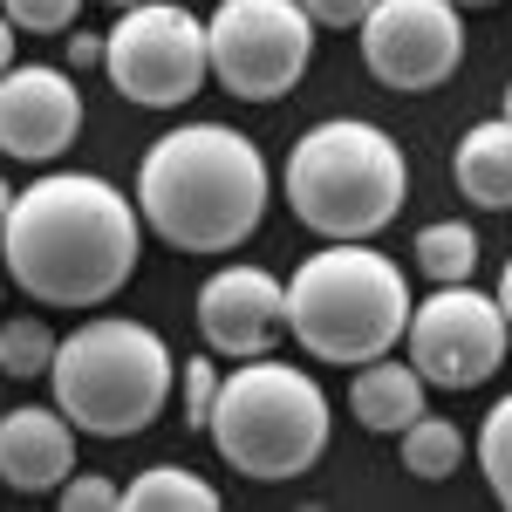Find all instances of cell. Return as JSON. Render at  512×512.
<instances>
[{"mask_svg": "<svg viewBox=\"0 0 512 512\" xmlns=\"http://www.w3.org/2000/svg\"><path fill=\"white\" fill-rule=\"evenodd\" d=\"M7 280L41 308H103L144 260V212L96 171H41L0 226Z\"/></svg>", "mask_w": 512, "mask_h": 512, "instance_id": "cell-1", "label": "cell"}, {"mask_svg": "<svg viewBox=\"0 0 512 512\" xmlns=\"http://www.w3.org/2000/svg\"><path fill=\"white\" fill-rule=\"evenodd\" d=\"M274 171L233 123H178L137 164V212L178 253H233L260 233Z\"/></svg>", "mask_w": 512, "mask_h": 512, "instance_id": "cell-2", "label": "cell"}, {"mask_svg": "<svg viewBox=\"0 0 512 512\" xmlns=\"http://www.w3.org/2000/svg\"><path fill=\"white\" fill-rule=\"evenodd\" d=\"M410 308L417 301L403 267L369 239H328L287 280V335L315 362H342V369L390 355L410 328Z\"/></svg>", "mask_w": 512, "mask_h": 512, "instance_id": "cell-3", "label": "cell"}, {"mask_svg": "<svg viewBox=\"0 0 512 512\" xmlns=\"http://www.w3.org/2000/svg\"><path fill=\"white\" fill-rule=\"evenodd\" d=\"M287 205L315 239H376L410 198V164L390 130L328 117L287 151Z\"/></svg>", "mask_w": 512, "mask_h": 512, "instance_id": "cell-4", "label": "cell"}, {"mask_svg": "<svg viewBox=\"0 0 512 512\" xmlns=\"http://www.w3.org/2000/svg\"><path fill=\"white\" fill-rule=\"evenodd\" d=\"M48 383H55V410L82 437H137L164 417L178 362L151 321L89 315L76 335H62Z\"/></svg>", "mask_w": 512, "mask_h": 512, "instance_id": "cell-5", "label": "cell"}, {"mask_svg": "<svg viewBox=\"0 0 512 512\" xmlns=\"http://www.w3.org/2000/svg\"><path fill=\"white\" fill-rule=\"evenodd\" d=\"M212 451L246 478H301L328 451V396L308 369L246 355L219 383L212 403Z\"/></svg>", "mask_w": 512, "mask_h": 512, "instance_id": "cell-6", "label": "cell"}, {"mask_svg": "<svg viewBox=\"0 0 512 512\" xmlns=\"http://www.w3.org/2000/svg\"><path fill=\"white\" fill-rule=\"evenodd\" d=\"M212 82L239 103H280L315 62V14L301 0H219L205 14Z\"/></svg>", "mask_w": 512, "mask_h": 512, "instance_id": "cell-7", "label": "cell"}, {"mask_svg": "<svg viewBox=\"0 0 512 512\" xmlns=\"http://www.w3.org/2000/svg\"><path fill=\"white\" fill-rule=\"evenodd\" d=\"M110 55H103V76L123 103L137 110H178L192 103L205 76H212V48H205V21L185 14L178 0H137L123 7L117 28H110Z\"/></svg>", "mask_w": 512, "mask_h": 512, "instance_id": "cell-8", "label": "cell"}, {"mask_svg": "<svg viewBox=\"0 0 512 512\" xmlns=\"http://www.w3.org/2000/svg\"><path fill=\"white\" fill-rule=\"evenodd\" d=\"M506 335H512V321L499 308V294H478L472 280L437 287L431 301L410 308V328H403L417 376L437 383V390H478V383H492L499 362H506Z\"/></svg>", "mask_w": 512, "mask_h": 512, "instance_id": "cell-9", "label": "cell"}, {"mask_svg": "<svg viewBox=\"0 0 512 512\" xmlns=\"http://www.w3.org/2000/svg\"><path fill=\"white\" fill-rule=\"evenodd\" d=\"M465 7L458 0H376L362 35V62L369 76L396 89V96H424L437 82L458 76L465 62Z\"/></svg>", "mask_w": 512, "mask_h": 512, "instance_id": "cell-10", "label": "cell"}, {"mask_svg": "<svg viewBox=\"0 0 512 512\" xmlns=\"http://www.w3.org/2000/svg\"><path fill=\"white\" fill-rule=\"evenodd\" d=\"M82 137V89L55 62H14L0 76V151L21 164H55Z\"/></svg>", "mask_w": 512, "mask_h": 512, "instance_id": "cell-11", "label": "cell"}, {"mask_svg": "<svg viewBox=\"0 0 512 512\" xmlns=\"http://www.w3.org/2000/svg\"><path fill=\"white\" fill-rule=\"evenodd\" d=\"M198 335L226 362L274 355V342L287 335V280H274L267 267H219L198 287Z\"/></svg>", "mask_w": 512, "mask_h": 512, "instance_id": "cell-12", "label": "cell"}, {"mask_svg": "<svg viewBox=\"0 0 512 512\" xmlns=\"http://www.w3.org/2000/svg\"><path fill=\"white\" fill-rule=\"evenodd\" d=\"M76 472V424L62 410H0V485L41 499V492H62Z\"/></svg>", "mask_w": 512, "mask_h": 512, "instance_id": "cell-13", "label": "cell"}, {"mask_svg": "<svg viewBox=\"0 0 512 512\" xmlns=\"http://www.w3.org/2000/svg\"><path fill=\"white\" fill-rule=\"evenodd\" d=\"M424 376H417V362H390V355H376V362H362L349 383V410L362 431L376 437H403L417 417H424Z\"/></svg>", "mask_w": 512, "mask_h": 512, "instance_id": "cell-14", "label": "cell"}, {"mask_svg": "<svg viewBox=\"0 0 512 512\" xmlns=\"http://www.w3.org/2000/svg\"><path fill=\"white\" fill-rule=\"evenodd\" d=\"M451 178L458 192L485 205V212H512V117H485L458 137L451 151Z\"/></svg>", "mask_w": 512, "mask_h": 512, "instance_id": "cell-15", "label": "cell"}, {"mask_svg": "<svg viewBox=\"0 0 512 512\" xmlns=\"http://www.w3.org/2000/svg\"><path fill=\"white\" fill-rule=\"evenodd\" d=\"M123 506L130 512H219V492L185 465H151L123 485Z\"/></svg>", "mask_w": 512, "mask_h": 512, "instance_id": "cell-16", "label": "cell"}, {"mask_svg": "<svg viewBox=\"0 0 512 512\" xmlns=\"http://www.w3.org/2000/svg\"><path fill=\"white\" fill-rule=\"evenodd\" d=\"M417 274L437 280V287H451V280H472L478 267V233L472 226H458V219H431L424 233H417Z\"/></svg>", "mask_w": 512, "mask_h": 512, "instance_id": "cell-17", "label": "cell"}, {"mask_svg": "<svg viewBox=\"0 0 512 512\" xmlns=\"http://www.w3.org/2000/svg\"><path fill=\"white\" fill-rule=\"evenodd\" d=\"M458 465H465V431H458L451 417H431V410H424V417L403 431V472H417V478L437 485V478H451Z\"/></svg>", "mask_w": 512, "mask_h": 512, "instance_id": "cell-18", "label": "cell"}, {"mask_svg": "<svg viewBox=\"0 0 512 512\" xmlns=\"http://www.w3.org/2000/svg\"><path fill=\"white\" fill-rule=\"evenodd\" d=\"M55 349H62V335H55V328H48L41 315L0 321V376H14V383H28V376H48V369H55Z\"/></svg>", "mask_w": 512, "mask_h": 512, "instance_id": "cell-19", "label": "cell"}, {"mask_svg": "<svg viewBox=\"0 0 512 512\" xmlns=\"http://www.w3.org/2000/svg\"><path fill=\"white\" fill-rule=\"evenodd\" d=\"M478 472L492 485V499L512 506V396H499L492 410H485V424H478Z\"/></svg>", "mask_w": 512, "mask_h": 512, "instance_id": "cell-20", "label": "cell"}, {"mask_svg": "<svg viewBox=\"0 0 512 512\" xmlns=\"http://www.w3.org/2000/svg\"><path fill=\"white\" fill-rule=\"evenodd\" d=\"M0 7L21 35H69L82 14V0H0Z\"/></svg>", "mask_w": 512, "mask_h": 512, "instance_id": "cell-21", "label": "cell"}, {"mask_svg": "<svg viewBox=\"0 0 512 512\" xmlns=\"http://www.w3.org/2000/svg\"><path fill=\"white\" fill-rule=\"evenodd\" d=\"M219 383H226V376H219V362H212V355H185V424H192V431L212 424Z\"/></svg>", "mask_w": 512, "mask_h": 512, "instance_id": "cell-22", "label": "cell"}, {"mask_svg": "<svg viewBox=\"0 0 512 512\" xmlns=\"http://www.w3.org/2000/svg\"><path fill=\"white\" fill-rule=\"evenodd\" d=\"M62 499V512H117L123 506V485H110V478H96V472H69V485L55 492Z\"/></svg>", "mask_w": 512, "mask_h": 512, "instance_id": "cell-23", "label": "cell"}, {"mask_svg": "<svg viewBox=\"0 0 512 512\" xmlns=\"http://www.w3.org/2000/svg\"><path fill=\"white\" fill-rule=\"evenodd\" d=\"M301 7L315 14V28H362L376 0H301Z\"/></svg>", "mask_w": 512, "mask_h": 512, "instance_id": "cell-24", "label": "cell"}, {"mask_svg": "<svg viewBox=\"0 0 512 512\" xmlns=\"http://www.w3.org/2000/svg\"><path fill=\"white\" fill-rule=\"evenodd\" d=\"M62 41H69V69H103V55H110V41L82 35V28H76V35H62Z\"/></svg>", "mask_w": 512, "mask_h": 512, "instance_id": "cell-25", "label": "cell"}, {"mask_svg": "<svg viewBox=\"0 0 512 512\" xmlns=\"http://www.w3.org/2000/svg\"><path fill=\"white\" fill-rule=\"evenodd\" d=\"M14 69V21H7V7H0V76Z\"/></svg>", "mask_w": 512, "mask_h": 512, "instance_id": "cell-26", "label": "cell"}, {"mask_svg": "<svg viewBox=\"0 0 512 512\" xmlns=\"http://www.w3.org/2000/svg\"><path fill=\"white\" fill-rule=\"evenodd\" d=\"M499 308H506V321H512V260H506V274H499Z\"/></svg>", "mask_w": 512, "mask_h": 512, "instance_id": "cell-27", "label": "cell"}, {"mask_svg": "<svg viewBox=\"0 0 512 512\" xmlns=\"http://www.w3.org/2000/svg\"><path fill=\"white\" fill-rule=\"evenodd\" d=\"M7 212H14V185L0 178V226H7Z\"/></svg>", "mask_w": 512, "mask_h": 512, "instance_id": "cell-28", "label": "cell"}, {"mask_svg": "<svg viewBox=\"0 0 512 512\" xmlns=\"http://www.w3.org/2000/svg\"><path fill=\"white\" fill-rule=\"evenodd\" d=\"M499 117H512V82H506V103H499Z\"/></svg>", "mask_w": 512, "mask_h": 512, "instance_id": "cell-29", "label": "cell"}, {"mask_svg": "<svg viewBox=\"0 0 512 512\" xmlns=\"http://www.w3.org/2000/svg\"><path fill=\"white\" fill-rule=\"evenodd\" d=\"M458 7H499V0H458Z\"/></svg>", "mask_w": 512, "mask_h": 512, "instance_id": "cell-30", "label": "cell"}, {"mask_svg": "<svg viewBox=\"0 0 512 512\" xmlns=\"http://www.w3.org/2000/svg\"><path fill=\"white\" fill-rule=\"evenodd\" d=\"M103 7H117V14H123V7H137V0H103Z\"/></svg>", "mask_w": 512, "mask_h": 512, "instance_id": "cell-31", "label": "cell"}, {"mask_svg": "<svg viewBox=\"0 0 512 512\" xmlns=\"http://www.w3.org/2000/svg\"><path fill=\"white\" fill-rule=\"evenodd\" d=\"M0 287H7V274H0Z\"/></svg>", "mask_w": 512, "mask_h": 512, "instance_id": "cell-32", "label": "cell"}]
</instances>
